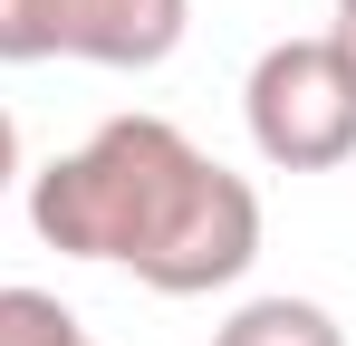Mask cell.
Listing matches in <instances>:
<instances>
[{"mask_svg":"<svg viewBox=\"0 0 356 346\" xmlns=\"http://www.w3.org/2000/svg\"><path fill=\"white\" fill-rule=\"evenodd\" d=\"M29 231L67 260H116L164 298H202L260 260V192L174 115H106L77 154L29 173Z\"/></svg>","mask_w":356,"mask_h":346,"instance_id":"1","label":"cell"},{"mask_svg":"<svg viewBox=\"0 0 356 346\" xmlns=\"http://www.w3.org/2000/svg\"><path fill=\"white\" fill-rule=\"evenodd\" d=\"M241 115H250V145L260 164L280 173H327L356 154V77L347 58L318 39H280V49L250 58V87H241Z\"/></svg>","mask_w":356,"mask_h":346,"instance_id":"2","label":"cell"},{"mask_svg":"<svg viewBox=\"0 0 356 346\" xmlns=\"http://www.w3.org/2000/svg\"><path fill=\"white\" fill-rule=\"evenodd\" d=\"M193 29V0H0V58H87V67H164Z\"/></svg>","mask_w":356,"mask_h":346,"instance_id":"3","label":"cell"},{"mask_svg":"<svg viewBox=\"0 0 356 346\" xmlns=\"http://www.w3.org/2000/svg\"><path fill=\"white\" fill-rule=\"evenodd\" d=\"M212 346H347V327L318 308V298H250V308H232L222 327H212Z\"/></svg>","mask_w":356,"mask_h":346,"instance_id":"4","label":"cell"},{"mask_svg":"<svg viewBox=\"0 0 356 346\" xmlns=\"http://www.w3.org/2000/svg\"><path fill=\"white\" fill-rule=\"evenodd\" d=\"M0 346H87V327L49 288H0Z\"/></svg>","mask_w":356,"mask_h":346,"instance_id":"5","label":"cell"},{"mask_svg":"<svg viewBox=\"0 0 356 346\" xmlns=\"http://www.w3.org/2000/svg\"><path fill=\"white\" fill-rule=\"evenodd\" d=\"M327 49L347 58V77H356V0H337V19H327Z\"/></svg>","mask_w":356,"mask_h":346,"instance_id":"6","label":"cell"},{"mask_svg":"<svg viewBox=\"0 0 356 346\" xmlns=\"http://www.w3.org/2000/svg\"><path fill=\"white\" fill-rule=\"evenodd\" d=\"M10 183H19V125L0 115V192H10Z\"/></svg>","mask_w":356,"mask_h":346,"instance_id":"7","label":"cell"},{"mask_svg":"<svg viewBox=\"0 0 356 346\" xmlns=\"http://www.w3.org/2000/svg\"><path fill=\"white\" fill-rule=\"evenodd\" d=\"M87 346H97V337H87Z\"/></svg>","mask_w":356,"mask_h":346,"instance_id":"8","label":"cell"}]
</instances>
